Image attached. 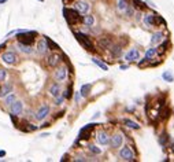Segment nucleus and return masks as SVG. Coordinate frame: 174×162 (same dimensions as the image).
<instances>
[{
    "label": "nucleus",
    "instance_id": "obj_36",
    "mask_svg": "<svg viewBox=\"0 0 174 162\" xmlns=\"http://www.w3.org/2000/svg\"><path fill=\"white\" fill-rule=\"evenodd\" d=\"M133 4L137 7V8H144L145 7V4L143 2H140V0H133Z\"/></svg>",
    "mask_w": 174,
    "mask_h": 162
},
{
    "label": "nucleus",
    "instance_id": "obj_31",
    "mask_svg": "<svg viewBox=\"0 0 174 162\" xmlns=\"http://www.w3.org/2000/svg\"><path fill=\"white\" fill-rule=\"evenodd\" d=\"M162 77H163V80H165V81H169V82H173V81H174V74H173L170 70L165 71V73L162 74Z\"/></svg>",
    "mask_w": 174,
    "mask_h": 162
},
{
    "label": "nucleus",
    "instance_id": "obj_29",
    "mask_svg": "<svg viewBox=\"0 0 174 162\" xmlns=\"http://www.w3.org/2000/svg\"><path fill=\"white\" fill-rule=\"evenodd\" d=\"M47 39V44H48V50L51 51H59V46L55 43V41H52L51 39H48V37H45Z\"/></svg>",
    "mask_w": 174,
    "mask_h": 162
},
{
    "label": "nucleus",
    "instance_id": "obj_27",
    "mask_svg": "<svg viewBox=\"0 0 174 162\" xmlns=\"http://www.w3.org/2000/svg\"><path fill=\"white\" fill-rule=\"evenodd\" d=\"M117 8H118L119 13H125V11L128 10V3H126V0H118Z\"/></svg>",
    "mask_w": 174,
    "mask_h": 162
},
{
    "label": "nucleus",
    "instance_id": "obj_34",
    "mask_svg": "<svg viewBox=\"0 0 174 162\" xmlns=\"http://www.w3.org/2000/svg\"><path fill=\"white\" fill-rule=\"evenodd\" d=\"M71 95H73V88H71V85H70V87H67V89L65 91V93H63V98H65V99H70Z\"/></svg>",
    "mask_w": 174,
    "mask_h": 162
},
{
    "label": "nucleus",
    "instance_id": "obj_16",
    "mask_svg": "<svg viewBox=\"0 0 174 162\" xmlns=\"http://www.w3.org/2000/svg\"><path fill=\"white\" fill-rule=\"evenodd\" d=\"M36 51L39 52L40 55H45V54H47V51H48V44H47V39H45V37H44V39H41V40H39Z\"/></svg>",
    "mask_w": 174,
    "mask_h": 162
},
{
    "label": "nucleus",
    "instance_id": "obj_4",
    "mask_svg": "<svg viewBox=\"0 0 174 162\" xmlns=\"http://www.w3.org/2000/svg\"><path fill=\"white\" fill-rule=\"evenodd\" d=\"M74 36H75V39L80 41V44L84 48H86L88 51H95V46H93V43H92V40H90L89 36H86L85 33H82V32H75Z\"/></svg>",
    "mask_w": 174,
    "mask_h": 162
},
{
    "label": "nucleus",
    "instance_id": "obj_41",
    "mask_svg": "<svg viewBox=\"0 0 174 162\" xmlns=\"http://www.w3.org/2000/svg\"><path fill=\"white\" fill-rule=\"evenodd\" d=\"M7 2H8V0H0V4H6Z\"/></svg>",
    "mask_w": 174,
    "mask_h": 162
},
{
    "label": "nucleus",
    "instance_id": "obj_38",
    "mask_svg": "<svg viewBox=\"0 0 174 162\" xmlns=\"http://www.w3.org/2000/svg\"><path fill=\"white\" fill-rule=\"evenodd\" d=\"M166 47H167V41H163V44L159 47V51L160 52H165L166 51Z\"/></svg>",
    "mask_w": 174,
    "mask_h": 162
},
{
    "label": "nucleus",
    "instance_id": "obj_10",
    "mask_svg": "<svg viewBox=\"0 0 174 162\" xmlns=\"http://www.w3.org/2000/svg\"><path fill=\"white\" fill-rule=\"evenodd\" d=\"M14 92V84L13 82H2V85H0V99H3V98H6L8 93Z\"/></svg>",
    "mask_w": 174,
    "mask_h": 162
},
{
    "label": "nucleus",
    "instance_id": "obj_35",
    "mask_svg": "<svg viewBox=\"0 0 174 162\" xmlns=\"http://www.w3.org/2000/svg\"><path fill=\"white\" fill-rule=\"evenodd\" d=\"M54 99H55L56 106H62L63 102H65V98H63V96H56V98H54Z\"/></svg>",
    "mask_w": 174,
    "mask_h": 162
},
{
    "label": "nucleus",
    "instance_id": "obj_8",
    "mask_svg": "<svg viewBox=\"0 0 174 162\" xmlns=\"http://www.w3.org/2000/svg\"><path fill=\"white\" fill-rule=\"evenodd\" d=\"M54 78L58 82H65L67 80V69L65 66H56V70L54 71Z\"/></svg>",
    "mask_w": 174,
    "mask_h": 162
},
{
    "label": "nucleus",
    "instance_id": "obj_24",
    "mask_svg": "<svg viewBox=\"0 0 174 162\" xmlns=\"http://www.w3.org/2000/svg\"><path fill=\"white\" fill-rule=\"evenodd\" d=\"M82 22H84V25L85 26H93V24H95V17L93 15H90V14H88V15H84V18L81 20Z\"/></svg>",
    "mask_w": 174,
    "mask_h": 162
},
{
    "label": "nucleus",
    "instance_id": "obj_11",
    "mask_svg": "<svg viewBox=\"0 0 174 162\" xmlns=\"http://www.w3.org/2000/svg\"><path fill=\"white\" fill-rule=\"evenodd\" d=\"M74 6H75V10L80 14H86L90 8V4L88 2H85V0H77V2L74 3Z\"/></svg>",
    "mask_w": 174,
    "mask_h": 162
},
{
    "label": "nucleus",
    "instance_id": "obj_13",
    "mask_svg": "<svg viewBox=\"0 0 174 162\" xmlns=\"http://www.w3.org/2000/svg\"><path fill=\"white\" fill-rule=\"evenodd\" d=\"M96 140H97L99 144L106 146V144H108V143H110V136H108V133L106 131H99V132H97V135H96Z\"/></svg>",
    "mask_w": 174,
    "mask_h": 162
},
{
    "label": "nucleus",
    "instance_id": "obj_15",
    "mask_svg": "<svg viewBox=\"0 0 174 162\" xmlns=\"http://www.w3.org/2000/svg\"><path fill=\"white\" fill-rule=\"evenodd\" d=\"M48 93H50L52 98L60 96V93H62V88H60L59 82H52V84L50 85V88H48Z\"/></svg>",
    "mask_w": 174,
    "mask_h": 162
},
{
    "label": "nucleus",
    "instance_id": "obj_17",
    "mask_svg": "<svg viewBox=\"0 0 174 162\" xmlns=\"http://www.w3.org/2000/svg\"><path fill=\"white\" fill-rule=\"evenodd\" d=\"M122 143H123V137L121 133H115L111 137V140H110V144H111L112 148H118V147L122 146Z\"/></svg>",
    "mask_w": 174,
    "mask_h": 162
},
{
    "label": "nucleus",
    "instance_id": "obj_23",
    "mask_svg": "<svg viewBox=\"0 0 174 162\" xmlns=\"http://www.w3.org/2000/svg\"><path fill=\"white\" fill-rule=\"evenodd\" d=\"M21 129L24 132H35V131H37V126L33 125V124H30V122H24L21 125Z\"/></svg>",
    "mask_w": 174,
    "mask_h": 162
},
{
    "label": "nucleus",
    "instance_id": "obj_7",
    "mask_svg": "<svg viewBox=\"0 0 174 162\" xmlns=\"http://www.w3.org/2000/svg\"><path fill=\"white\" fill-rule=\"evenodd\" d=\"M62 58L63 56L58 54V52H52L51 55H48L47 56V65L50 66V67H56V66H59L60 65V62H62Z\"/></svg>",
    "mask_w": 174,
    "mask_h": 162
},
{
    "label": "nucleus",
    "instance_id": "obj_1",
    "mask_svg": "<svg viewBox=\"0 0 174 162\" xmlns=\"http://www.w3.org/2000/svg\"><path fill=\"white\" fill-rule=\"evenodd\" d=\"M17 41L21 44H26V46H33L36 41V37L39 36L37 35V32H33V31H24V29H21V31H17Z\"/></svg>",
    "mask_w": 174,
    "mask_h": 162
},
{
    "label": "nucleus",
    "instance_id": "obj_14",
    "mask_svg": "<svg viewBox=\"0 0 174 162\" xmlns=\"http://www.w3.org/2000/svg\"><path fill=\"white\" fill-rule=\"evenodd\" d=\"M139 58H140V51L137 48H132V50H129L126 52V55H125V61H128V62L137 61Z\"/></svg>",
    "mask_w": 174,
    "mask_h": 162
},
{
    "label": "nucleus",
    "instance_id": "obj_9",
    "mask_svg": "<svg viewBox=\"0 0 174 162\" xmlns=\"http://www.w3.org/2000/svg\"><path fill=\"white\" fill-rule=\"evenodd\" d=\"M95 126H96V124H88V125H85L84 128H81L80 133H78V139H80V140H86V139H89L90 131H92Z\"/></svg>",
    "mask_w": 174,
    "mask_h": 162
},
{
    "label": "nucleus",
    "instance_id": "obj_20",
    "mask_svg": "<svg viewBox=\"0 0 174 162\" xmlns=\"http://www.w3.org/2000/svg\"><path fill=\"white\" fill-rule=\"evenodd\" d=\"M15 100H17V95H15L14 92H11L6 98H3V103H4V106H7V107H8L10 104L13 103V102H15Z\"/></svg>",
    "mask_w": 174,
    "mask_h": 162
},
{
    "label": "nucleus",
    "instance_id": "obj_19",
    "mask_svg": "<svg viewBox=\"0 0 174 162\" xmlns=\"http://www.w3.org/2000/svg\"><path fill=\"white\" fill-rule=\"evenodd\" d=\"M162 40H163V33L156 32L152 35V37H151V44H152V46H156V44H159Z\"/></svg>",
    "mask_w": 174,
    "mask_h": 162
},
{
    "label": "nucleus",
    "instance_id": "obj_33",
    "mask_svg": "<svg viewBox=\"0 0 174 162\" xmlns=\"http://www.w3.org/2000/svg\"><path fill=\"white\" fill-rule=\"evenodd\" d=\"M88 148H89V151H90V153H93V154H101V148H99V147H96L95 144L88 146Z\"/></svg>",
    "mask_w": 174,
    "mask_h": 162
},
{
    "label": "nucleus",
    "instance_id": "obj_21",
    "mask_svg": "<svg viewBox=\"0 0 174 162\" xmlns=\"http://www.w3.org/2000/svg\"><path fill=\"white\" fill-rule=\"evenodd\" d=\"M144 24L148 26V28H152V26L156 24V17H155V15H151V14L145 15V17H144Z\"/></svg>",
    "mask_w": 174,
    "mask_h": 162
},
{
    "label": "nucleus",
    "instance_id": "obj_3",
    "mask_svg": "<svg viewBox=\"0 0 174 162\" xmlns=\"http://www.w3.org/2000/svg\"><path fill=\"white\" fill-rule=\"evenodd\" d=\"M63 17L69 25H77L81 21V15L74 8H63Z\"/></svg>",
    "mask_w": 174,
    "mask_h": 162
},
{
    "label": "nucleus",
    "instance_id": "obj_30",
    "mask_svg": "<svg viewBox=\"0 0 174 162\" xmlns=\"http://www.w3.org/2000/svg\"><path fill=\"white\" fill-rule=\"evenodd\" d=\"M7 76H8V71H7V69H6V67L0 66V84L7 80Z\"/></svg>",
    "mask_w": 174,
    "mask_h": 162
},
{
    "label": "nucleus",
    "instance_id": "obj_6",
    "mask_svg": "<svg viewBox=\"0 0 174 162\" xmlns=\"http://www.w3.org/2000/svg\"><path fill=\"white\" fill-rule=\"evenodd\" d=\"M50 111H51V109L48 104H41L39 107V110L35 113V120H37V121H44V120L50 115Z\"/></svg>",
    "mask_w": 174,
    "mask_h": 162
},
{
    "label": "nucleus",
    "instance_id": "obj_28",
    "mask_svg": "<svg viewBox=\"0 0 174 162\" xmlns=\"http://www.w3.org/2000/svg\"><path fill=\"white\" fill-rule=\"evenodd\" d=\"M123 124L126 126H129V128H132V129H140V125L137 122H134V121H132V120H128V118H125L123 120Z\"/></svg>",
    "mask_w": 174,
    "mask_h": 162
},
{
    "label": "nucleus",
    "instance_id": "obj_25",
    "mask_svg": "<svg viewBox=\"0 0 174 162\" xmlns=\"http://www.w3.org/2000/svg\"><path fill=\"white\" fill-rule=\"evenodd\" d=\"M156 52H158V48H150L144 55V61H151V59L156 55Z\"/></svg>",
    "mask_w": 174,
    "mask_h": 162
},
{
    "label": "nucleus",
    "instance_id": "obj_42",
    "mask_svg": "<svg viewBox=\"0 0 174 162\" xmlns=\"http://www.w3.org/2000/svg\"><path fill=\"white\" fill-rule=\"evenodd\" d=\"M63 2H65V3H69V2H71V0H63Z\"/></svg>",
    "mask_w": 174,
    "mask_h": 162
},
{
    "label": "nucleus",
    "instance_id": "obj_5",
    "mask_svg": "<svg viewBox=\"0 0 174 162\" xmlns=\"http://www.w3.org/2000/svg\"><path fill=\"white\" fill-rule=\"evenodd\" d=\"M10 109V114L11 115H15V117H19V115H22V113H24V110H25V103L22 100H15V102H13V103L8 106Z\"/></svg>",
    "mask_w": 174,
    "mask_h": 162
},
{
    "label": "nucleus",
    "instance_id": "obj_12",
    "mask_svg": "<svg viewBox=\"0 0 174 162\" xmlns=\"http://www.w3.org/2000/svg\"><path fill=\"white\" fill-rule=\"evenodd\" d=\"M119 157L123 161H134V154L132 153V150L129 147H122L119 151Z\"/></svg>",
    "mask_w": 174,
    "mask_h": 162
},
{
    "label": "nucleus",
    "instance_id": "obj_39",
    "mask_svg": "<svg viewBox=\"0 0 174 162\" xmlns=\"http://www.w3.org/2000/svg\"><path fill=\"white\" fill-rule=\"evenodd\" d=\"M3 157H6V151L4 150H0V158H3Z\"/></svg>",
    "mask_w": 174,
    "mask_h": 162
},
{
    "label": "nucleus",
    "instance_id": "obj_40",
    "mask_svg": "<svg viewBox=\"0 0 174 162\" xmlns=\"http://www.w3.org/2000/svg\"><path fill=\"white\" fill-rule=\"evenodd\" d=\"M126 69H128L126 65H122V66H121V70H126Z\"/></svg>",
    "mask_w": 174,
    "mask_h": 162
},
{
    "label": "nucleus",
    "instance_id": "obj_26",
    "mask_svg": "<svg viewBox=\"0 0 174 162\" xmlns=\"http://www.w3.org/2000/svg\"><path fill=\"white\" fill-rule=\"evenodd\" d=\"M92 62H93L96 66H99L101 70H104V71H107V70H108V66L106 65V63H104L103 61H100V59H97V58H92Z\"/></svg>",
    "mask_w": 174,
    "mask_h": 162
},
{
    "label": "nucleus",
    "instance_id": "obj_37",
    "mask_svg": "<svg viewBox=\"0 0 174 162\" xmlns=\"http://www.w3.org/2000/svg\"><path fill=\"white\" fill-rule=\"evenodd\" d=\"M111 51H112V55H119V52H121V47H119V46H115V47H112V48H111Z\"/></svg>",
    "mask_w": 174,
    "mask_h": 162
},
{
    "label": "nucleus",
    "instance_id": "obj_32",
    "mask_svg": "<svg viewBox=\"0 0 174 162\" xmlns=\"http://www.w3.org/2000/svg\"><path fill=\"white\" fill-rule=\"evenodd\" d=\"M99 44L101 47H104V48H108V47H111V40L107 39V37H103V39H100Z\"/></svg>",
    "mask_w": 174,
    "mask_h": 162
},
{
    "label": "nucleus",
    "instance_id": "obj_2",
    "mask_svg": "<svg viewBox=\"0 0 174 162\" xmlns=\"http://www.w3.org/2000/svg\"><path fill=\"white\" fill-rule=\"evenodd\" d=\"M18 55L15 54L14 51H8V50H6V51H2L0 52V62L3 63V65H6V66H15L18 63Z\"/></svg>",
    "mask_w": 174,
    "mask_h": 162
},
{
    "label": "nucleus",
    "instance_id": "obj_18",
    "mask_svg": "<svg viewBox=\"0 0 174 162\" xmlns=\"http://www.w3.org/2000/svg\"><path fill=\"white\" fill-rule=\"evenodd\" d=\"M18 50H19L22 54H25V55H32L33 52H35V50L32 48V46H26V44H21V43H18Z\"/></svg>",
    "mask_w": 174,
    "mask_h": 162
},
{
    "label": "nucleus",
    "instance_id": "obj_43",
    "mask_svg": "<svg viewBox=\"0 0 174 162\" xmlns=\"http://www.w3.org/2000/svg\"><path fill=\"white\" fill-rule=\"evenodd\" d=\"M39 2H43V0H39Z\"/></svg>",
    "mask_w": 174,
    "mask_h": 162
},
{
    "label": "nucleus",
    "instance_id": "obj_22",
    "mask_svg": "<svg viewBox=\"0 0 174 162\" xmlns=\"http://www.w3.org/2000/svg\"><path fill=\"white\" fill-rule=\"evenodd\" d=\"M90 89H92V84H84V85L81 87V89H80V95H81L82 98L89 96Z\"/></svg>",
    "mask_w": 174,
    "mask_h": 162
}]
</instances>
